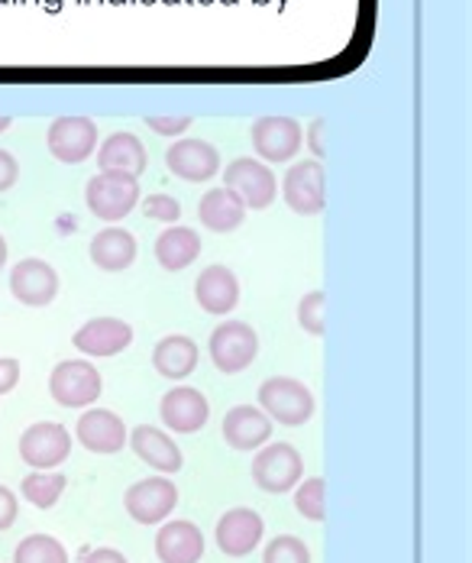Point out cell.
I'll return each instance as SVG.
<instances>
[{"mask_svg": "<svg viewBox=\"0 0 472 563\" xmlns=\"http://www.w3.org/2000/svg\"><path fill=\"white\" fill-rule=\"evenodd\" d=\"M85 201H88L94 218H101L108 224H117L143 201L139 178L126 175V172H98L85 188Z\"/></svg>", "mask_w": 472, "mask_h": 563, "instance_id": "cell-1", "label": "cell"}, {"mask_svg": "<svg viewBox=\"0 0 472 563\" xmlns=\"http://www.w3.org/2000/svg\"><path fill=\"white\" fill-rule=\"evenodd\" d=\"M259 408L272 421H279L285 428H297L314 418L317 401L304 383H297L292 376H272L259 386Z\"/></svg>", "mask_w": 472, "mask_h": 563, "instance_id": "cell-2", "label": "cell"}, {"mask_svg": "<svg viewBox=\"0 0 472 563\" xmlns=\"http://www.w3.org/2000/svg\"><path fill=\"white\" fill-rule=\"evenodd\" d=\"M104 389L101 373L88 360H61L49 376V395L61 408H88Z\"/></svg>", "mask_w": 472, "mask_h": 563, "instance_id": "cell-3", "label": "cell"}, {"mask_svg": "<svg viewBox=\"0 0 472 563\" xmlns=\"http://www.w3.org/2000/svg\"><path fill=\"white\" fill-rule=\"evenodd\" d=\"M301 473H304V460L292 444H269L252 460V483L269 496H282L295 489Z\"/></svg>", "mask_w": 472, "mask_h": 563, "instance_id": "cell-4", "label": "cell"}, {"mask_svg": "<svg viewBox=\"0 0 472 563\" xmlns=\"http://www.w3.org/2000/svg\"><path fill=\"white\" fill-rule=\"evenodd\" d=\"M53 159L65 166H78L98 150V123L91 117H56L46 133Z\"/></svg>", "mask_w": 472, "mask_h": 563, "instance_id": "cell-5", "label": "cell"}, {"mask_svg": "<svg viewBox=\"0 0 472 563\" xmlns=\"http://www.w3.org/2000/svg\"><path fill=\"white\" fill-rule=\"evenodd\" d=\"M224 185L236 191L243 198L246 208L266 211L272 208L276 195H279V178L272 175V169L252 156H239L227 169H224Z\"/></svg>", "mask_w": 472, "mask_h": 563, "instance_id": "cell-6", "label": "cell"}, {"mask_svg": "<svg viewBox=\"0 0 472 563\" xmlns=\"http://www.w3.org/2000/svg\"><path fill=\"white\" fill-rule=\"evenodd\" d=\"M211 360L221 373H243L252 366L256 353H259V334L246 324V321H224L214 334H211Z\"/></svg>", "mask_w": 472, "mask_h": 563, "instance_id": "cell-7", "label": "cell"}, {"mask_svg": "<svg viewBox=\"0 0 472 563\" xmlns=\"http://www.w3.org/2000/svg\"><path fill=\"white\" fill-rule=\"evenodd\" d=\"M282 195H285V205L295 214H304V218L321 214L324 205H327V175H324L321 159H301L285 172Z\"/></svg>", "mask_w": 472, "mask_h": 563, "instance_id": "cell-8", "label": "cell"}, {"mask_svg": "<svg viewBox=\"0 0 472 563\" xmlns=\"http://www.w3.org/2000/svg\"><path fill=\"white\" fill-rule=\"evenodd\" d=\"M249 140H252V150L259 153V159L266 163H289L295 159L297 150H301V123L292 117H279V113H269V117H259L249 130Z\"/></svg>", "mask_w": 472, "mask_h": 563, "instance_id": "cell-9", "label": "cell"}, {"mask_svg": "<svg viewBox=\"0 0 472 563\" xmlns=\"http://www.w3.org/2000/svg\"><path fill=\"white\" fill-rule=\"evenodd\" d=\"M178 506V489L172 479L166 476H149V479H139L136 486L126 489L123 496V508L133 521L139 525H159L166 521Z\"/></svg>", "mask_w": 472, "mask_h": 563, "instance_id": "cell-10", "label": "cell"}, {"mask_svg": "<svg viewBox=\"0 0 472 563\" xmlns=\"http://www.w3.org/2000/svg\"><path fill=\"white\" fill-rule=\"evenodd\" d=\"M71 453V434L56 421L30 424L20 438V456L33 470H56Z\"/></svg>", "mask_w": 472, "mask_h": 563, "instance_id": "cell-11", "label": "cell"}, {"mask_svg": "<svg viewBox=\"0 0 472 563\" xmlns=\"http://www.w3.org/2000/svg\"><path fill=\"white\" fill-rule=\"evenodd\" d=\"M59 273L46 263V260H20L13 269H10V291L20 305L26 308H46L56 301L59 295Z\"/></svg>", "mask_w": 472, "mask_h": 563, "instance_id": "cell-12", "label": "cell"}, {"mask_svg": "<svg viewBox=\"0 0 472 563\" xmlns=\"http://www.w3.org/2000/svg\"><path fill=\"white\" fill-rule=\"evenodd\" d=\"M262 534H266L262 515L246 506L224 511L221 521H217V528H214V541H217V548L227 558H246V554H252L259 548Z\"/></svg>", "mask_w": 472, "mask_h": 563, "instance_id": "cell-13", "label": "cell"}, {"mask_svg": "<svg viewBox=\"0 0 472 563\" xmlns=\"http://www.w3.org/2000/svg\"><path fill=\"white\" fill-rule=\"evenodd\" d=\"M159 415H162V424L176 434H198L207 418H211V405L204 393L191 389V386H176L162 395L159 401Z\"/></svg>", "mask_w": 472, "mask_h": 563, "instance_id": "cell-14", "label": "cell"}, {"mask_svg": "<svg viewBox=\"0 0 472 563\" xmlns=\"http://www.w3.org/2000/svg\"><path fill=\"white\" fill-rule=\"evenodd\" d=\"M71 343H75L78 353L94 356V360L117 356L133 343V328L126 321H120V318H91L88 324H81L75 331Z\"/></svg>", "mask_w": 472, "mask_h": 563, "instance_id": "cell-15", "label": "cell"}, {"mask_svg": "<svg viewBox=\"0 0 472 563\" xmlns=\"http://www.w3.org/2000/svg\"><path fill=\"white\" fill-rule=\"evenodd\" d=\"M75 434H78V444L91 453H117L123 451L126 441H130L123 418L114 415V411H108V408H91V411H85V415L78 418Z\"/></svg>", "mask_w": 472, "mask_h": 563, "instance_id": "cell-16", "label": "cell"}, {"mask_svg": "<svg viewBox=\"0 0 472 563\" xmlns=\"http://www.w3.org/2000/svg\"><path fill=\"white\" fill-rule=\"evenodd\" d=\"M166 166L184 181H207L221 169V153L207 140H178L166 153Z\"/></svg>", "mask_w": 472, "mask_h": 563, "instance_id": "cell-17", "label": "cell"}, {"mask_svg": "<svg viewBox=\"0 0 472 563\" xmlns=\"http://www.w3.org/2000/svg\"><path fill=\"white\" fill-rule=\"evenodd\" d=\"M272 438V418L259 405H236L224 418V441L234 451H259Z\"/></svg>", "mask_w": 472, "mask_h": 563, "instance_id": "cell-18", "label": "cell"}, {"mask_svg": "<svg viewBox=\"0 0 472 563\" xmlns=\"http://www.w3.org/2000/svg\"><path fill=\"white\" fill-rule=\"evenodd\" d=\"M194 298H198V308L207 311V314H231L236 305H239V279L234 276V269L227 266H207L198 282H194Z\"/></svg>", "mask_w": 472, "mask_h": 563, "instance_id": "cell-19", "label": "cell"}, {"mask_svg": "<svg viewBox=\"0 0 472 563\" xmlns=\"http://www.w3.org/2000/svg\"><path fill=\"white\" fill-rule=\"evenodd\" d=\"M130 448H133V453H136L146 466H153L156 473H178V470L184 466L181 448H178L166 431H159V428H153V424L133 428V431H130Z\"/></svg>", "mask_w": 472, "mask_h": 563, "instance_id": "cell-20", "label": "cell"}, {"mask_svg": "<svg viewBox=\"0 0 472 563\" xmlns=\"http://www.w3.org/2000/svg\"><path fill=\"white\" fill-rule=\"evenodd\" d=\"M159 563H198L204 558V534L194 521H166L156 534Z\"/></svg>", "mask_w": 472, "mask_h": 563, "instance_id": "cell-21", "label": "cell"}, {"mask_svg": "<svg viewBox=\"0 0 472 563\" xmlns=\"http://www.w3.org/2000/svg\"><path fill=\"white\" fill-rule=\"evenodd\" d=\"M88 253H91V263L98 269H104V273H123V269H130L136 263L139 246H136V236L130 230L111 227V230H101L91 240Z\"/></svg>", "mask_w": 472, "mask_h": 563, "instance_id": "cell-22", "label": "cell"}, {"mask_svg": "<svg viewBox=\"0 0 472 563\" xmlns=\"http://www.w3.org/2000/svg\"><path fill=\"white\" fill-rule=\"evenodd\" d=\"M198 218L214 233H234L236 227L246 221V205H243V198L236 191L221 185V188H211L198 201Z\"/></svg>", "mask_w": 472, "mask_h": 563, "instance_id": "cell-23", "label": "cell"}, {"mask_svg": "<svg viewBox=\"0 0 472 563\" xmlns=\"http://www.w3.org/2000/svg\"><path fill=\"white\" fill-rule=\"evenodd\" d=\"M146 163H149V156H146L143 140L136 133H126V130L111 133L104 140V146L98 150V166H101V172H126V175H136L139 178L143 169H146Z\"/></svg>", "mask_w": 472, "mask_h": 563, "instance_id": "cell-24", "label": "cell"}, {"mask_svg": "<svg viewBox=\"0 0 472 563\" xmlns=\"http://www.w3.org/2000/svg\"><path fill=\"white\" fill-rule=\"evenodd\" d=\"M201 350L188 334H169L153 346V366L166 379H184L198 369Z\"/></svg>", "mask_w": 472, "mask_h": 563, "instance_id": "cell-25", "label": "cell"}, {"mask_svg": "<svg viewBox=\"0 0 472 563\" xmlns=\"http://www.w3.org/2000/svg\"><path fill=\"white\" fill-rule=\"evenodd\" d=\"M201 256V236L188 227H169L156 240V263L166 273H181Z\"/></svg>", "mask_w": 472, "mask_h": 563, "instance_id": "cell-26", "label": "cell"}, {"mask_svg": "<svg viewBox=\"0 0 472 563\" xmlns=\"http://www.w3.org/2000/svg\"><path fill=\"white\" fill-rule=\"evenodd\" d=\"M65 486H68V479L56 473V470H33L26 479H23V499L30 503V506L36 508H53L61 499V493H65Z\"/></svg>", "mask_w": 472, "mask_h": 563, "instance_id": "cell-27", "label": "cell"}, {"mask_svg": "<svg viewBox=\"0 0 472 563\" xmlns=\"http://www.w3.org/2000/svg\"><path fill=\"white\" fill-rule=\"evenodd\" d=\"M13 563H68V551L53 534H30L16 544Z\"/></svg>", "mask_w": 472, "mask_h": 563, "instance_id": "cell-28", "label": "cell"}, {"mask_svg": "<svg viewBox=\"0 0 472 563\" xmlns=\"http://www.w3.org/2000/svg\"><path fill=\"white\" fill-rule=\"evenodd\" d=\"M297 324L304 334L324 338V331H327V295H324V288H314L297 301Z\"/></svg>", "mask_w": 472, "mask_h": 563, "instance_id": "cell-29", "label": "cell"}, {"mask_svg": "<svg viewBox=\"0 0 472 563\" xmlns=\"http://www.w3.org/2000/svg\"><path fill=\"white\" fill-rule=\"evenodd\" d=\"M324 496H327V483H324L321 476H311V479L297 483L295 508L307 518V521H324V518H327Z\"/></svg>", "mask_w": 472, "mask_h": 563, "instance_id": "cell-30", "label": "cell"}, {"mask_svg": "<svg viewBox=\"0 0 472 563\" xmlns=\"http://www.w3.org/2000/svg\"><path fill=\"white\" fill-rule=\"evenodd\" d=\"M262 563H311V551L295 534H279L266 544Z\"/></svg>", "mask_w": 472, "mask_h": 563, "instance_id": "cell-31", "label": "cell"}, {"mask_svg": "<svg viewBox=\"0 0 472 563\" xmlns=\"http://www.w3.org/2000/svg\"><path fill=\"white\" fill-rule=\"evenodd\" d=\"M143 214L159 224H176L181 218V205L172 195H149V198H143Z\"/></svg>", "mask_w": 472, "mask_h": 563, "instance_id": "cell-32", "label": "cell"}, {"mask_svg": "<svg viewBox=\"0 0 472 563\" xmlns=\"http://www.w3.org/2000/svg\"><path fill=\"white\" fill-rule=\"evenodd\" d=\"M146 126L159 136H181L191 126V117H146Z\"/></svg>", "mask_w": 472, "mask_h": 563, "instance_id": "cell-33", "label": "cell"}, {"mask_svg": "<svg viewBox=\"0 0 472 563\" xmlns=\"http://www.w3.org/2000/svg\"><path fill=\"white\" fill-rule=\"evenodd\" d=\"M20 383V363L13 356H0V395L13 393Z\"/></svg>", "mask_w": 472, "mask_h": 563, "instance_id": "cell-34", "label": "cell"}, {"mask_svg": "<svg viewBox=\"0 0 472 563\" xmlns=\"http://www.w3.org/2000/svg\"><path fill=\"white\" fill-rule=\"evenodd\" d=\"M20 178V163L13 159V153L0 150V191H10Z\"/></svg>", "mask_w": 472, "mask_h": 563, "instance_id": "cell-35", "label": "cell"}, {"mask_svg": "<svg viewBox=\"0 0 472 563\" xmlns=\"http://www.w3.org/2000/svg\"><path fill=\"white\" fill-rule=\"evenodd\" d=\"M16 511H20L16 496H13L7 486H0V531L13 528V521H16Z\"/></svg>", "mask_w": 472, "mask_h": 563, "instance_id": "cell-36", "label": "cell"}, {"mask_svg": "<svg viewBox=\"0 0 472 563\" xmlns=\"http://www.w3.org/2000/svg\"><path fill=\"white\" fill-rule=\"evenodd\" d=\"M324 133H327V120L317 117V120L311 123V130H307V143H311V153H314L317 159L327 156V150H324Z\"/></svg>", "mask_w": 472, "mask_h": 563, "instance_id": "cell-37", "label": "cell"}, {"mask_svg": "<svg viewBox=\"0 0 472 563\" xmlns=\"http://www.w3.org/2000/svg\"><path fill=\"white\" fill-rule=\"evenodd\" d=\"M85 563H130L120 551H114V548H98V551H91L88 558H85Z\"/></svg>", "mask_w": 472, "mask_h": 563, "instance_id": "cell-38", "label": "cell"}, {"mask_svg": "<svg viewBox=\"0 0 472 563\" xmlns=\"http://www.w3.org/2000/svg\"><path fill=\"white\" fill-rule=\"evenodd\" d=\"M7 266V240L0 236V269Z\"/></svg>", "mask_w": 472, "mask_h": 563, "instance_id": "cell-39", "label": "cell"}, {"mask_svg": "<svg viewBox=\"0 0 472 563\" xmlns=\"http://www.w3.org/2000/svg\"><path fill=\"white\" fill-rule=\"evenodd\" d=\"M7 126H10V117H0V133H3Z\"/></svg>", "mask_w": 472, "mask_h": 563, "instance_id": "cell-40", "label": "cell"}]
</instances>
